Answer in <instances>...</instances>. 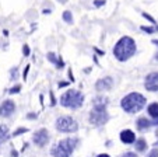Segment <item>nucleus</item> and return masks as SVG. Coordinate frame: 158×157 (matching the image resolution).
<instances>
[{"label": "nucleus", "mask_w": 158, "mask_h": 157, "mask_svg": "<svg viewBox=\"0 0 158 157\" xmlns=\"http://www.w3.org/2000/svg\"><path fill=\"white\" fill-rule=\"evenodd\" d=\"M119 137H120V142L125 143V145H131V143L136 142V135H134V132L130 130V129L122 130L120 135H119Z\"/></svg>", "instance_id": "9b49d317"}, {"label": "nucleus", "mask_w": 158, "mask_h": 157, "mask_svg": "<svg viewBox=\"0 0 158 157\" xmlns=\"http://www.w3.org/2000/svg\"><path fill=\"white\" fill-rule=\"evenodd\" d=\"M147 157H158V149H152Z\"/></svg>", "instance_id": "4be33fe9"}, {"label": "nucleus", "mask_w": 158, "mask_h": 157, "mask_svg": "<svg viewBox=\"0 0 158 157\" xmlns=\"http://www.w3.org/2000/svg\"><path fill=\"white\" fill-rule=\"evenodd\" d=\"M108 105V98L102 97V95H98L93 100V108H106Z\"/></svg>", "instance_id": "4468645a"}, {"label": "nucleus", "mask_w": 158, "mask_h": 157, "mask_svg": "<svg viewBox=\"0 0 158 157\" xmlns=\"http://www.w3.org/2000/svg\"><path fill=\"white\" fill-rule=\"evenodd\" d=\"M146 102H147V100L143 94H140V93H130V94L125 95L122 98L120 107L127 114H136L143 110Z\"/></svg>", "instance_id": "f03ea898"}, {"label": "nucleus", "mask_w": 158, "mask_h": 157, "mask_svg": "<svg viewBox=\"0 0 158 157\" xmlns=\"http://www.w3.org/2000/svg\"><path fill=\"white\" fill-rule=\"evenodd\" d=\"M60 104L64 108H72V110H77V108L83 107L84 104V95L78 90H67L63 93L60 97Z\"/></svg>", "instance_id": "20e7f679"}, {"label": "nucleus", "mask_w": 158, "mask_h": 157, "mask_svg": "<svg viewBox=\"0 0 158 157\" xmlns=\"http://www.w3.org/2000/svg\"><path fill=\"white\" fill-rule=\"evenodd\" d=\"M109 121V114L106 112V108H93L89 112V122L94 126H102Z\"/></svg>", "instance_id": "423d86ee"}, {"label": "nucleus", "mask_w": 158, "mask_h": 157, "mask_svg": "<svg viewBox=\"0 0 158 157\" xmlns=\"http://www.w3.org/2000/svg\"><path fill=\"white\" fill-rule=\"evenodd\" d=\"M15 111V104L14 101L11 100H6L0 104V116H3V118H9L14 114Z\"/></svg>", "instance_id": "6e6552de"}, {"label": "nucleus", "mask_w": 158, "mask_h": 157, "mask_svg": "<svg viewBox=\"0 0 158 157\" xmlns=\"http://www.w3.org/2000/svg\"><path fill=\"white\" fill-rule=\"evenodd\" d=\"M97 157H110V156H109V154H105L104 153V154H99V156H97Z\"/></svg>", "instance_id": "473e14b6"}, {"label": "nucleus", "mask_w": 158, "mask_h": 157, "mask_svg": "<svg viewBox=\"0 0 158 157\" xmlns=\"http://www.w3.org/2000/svg\"><path fill=\"white\" fill-rule=\"evenodd\" d=\"M147 112L151 116L154 121H152V125H158V102H152L147 107Z\"/></svg>", "instance_id": "f8f14e48"}, {"label": "nucleus", "mask_w": 158, "mask_h": 157, "mask_svg": "<svg viewBox=\"0 0 158 157\" xmlns=\"http://www.w3.org/2000/svg\"><path fill=\"white\" fill-rule=\"evenodd\" d=\"M114 86V79L110 76H106V77H102L99 79L98 81L95 83V90L97 91H108V90L112 89Z\"/></svg>", "instance_id": "9d476101"}, {"label": "nucleus", "mask_w": 158, "mask_h": 157, "mask_svg": "<svg viewBox=\"0 0 158 157\" xmlns=\"http://www.w3.org/2000/svg\"><path fill=\"white\" fill-rule=\"evenodd\" d=\"M94 4H95L97 7H101V6H104V4H105V0H95V2H94Z\"/></svg>", "instance_id": "393cba45"}, {"label": "nucleus", "mask_w": 158, "mask_h": 157, "mask_svg": "<svg viewBox=\"0 0 158 157\" xmlns=\"http://www.w3.org/2000/svg\"><path fill=\"white\" fill-rule=\"evenodd\" d=\"M11 156H14V157H17V151H15V150H13V151H11Z\"/></svg>", "instance_id": "f704fd0d"}, {"label": "nucleus", "mask_w": 158, "mask_h": 157, "mask_svg": "<svg viewBox=\"0 0 158 157\" xmlns=\"http://www.w3.org/2000/svg\"><path fill=\"white\" fill-rule=\"evenodd\" d=\"M136 126H137L139 130H141V132H143V130H147V129H150V128L152 126V122L150 121V119L141 116V118L137 119V122H136Z\"/></svg>", "instance_id": "ddd939ff"}, {"label": "nucleus", "mask_w": 158, "mask_h": 157, "mask_svg": "<svg viewBox=\"0 0 158 157\" xmlns=\"http://www.w3.org/2000/svg\"><path fill=\"white\" fill-rule=\"evenodd\" d=\"M137 50L136 42L131 37H122L114 46V56L119 62H126L129 60Z\"/></svg>", "instance_id": "f257e3e1"}, {"label": "nucleus", "mask_w": 158, "mask_h": 157, "mask_svg": "<svg viewBox=\"0 0 158 157\" xmlns=\"http://www.w3.org/2000/svg\"><path fill=\"white\" fill-rule=\"evenodd\" d=\"M9 136V128L6 125H0V140H6Z\"/></svg>", "instance_id": "f3484780"}, {"label": "nucleus", "mask_w": 158, "mask_h": 157, "mask_svg": "<svg viewBox=\"0 0 158 157\" xmlns=\"http://www.w3.org/2000/svg\"><path fill=\"white\" fill-rule=\"evenodd\" d=\"M56 129L64 133H73V132H77L78 124L72 116H60L56 121Z\"/></svg>", "instance_id": "39448f33"}, {"label": "nucleus", "mask_w": 158, "mask_h": 157, "mask_svg": "<svg viewBox=\"0 0 158 157\" xmlns=\"http://www.w3.org/2000/svg\"><path fill=\"white\" fill-rule=\"evenodd\" d=\"M64 86H69V83H64V81H63V83L59 84V87H64Z\"/></svg>", "instance_id": "2f4dec72"}, {"label": "nucleus", "mask_w": 158, "mask_h": 157, "mask_svg": "<svg viewBox=\"0 0 158 157\" xmlns=\"http://www.w3.org/2000/svg\"><path fill=\"white\" fill-rule=\"evenodd\" d=\"M63 20H64L67 24H73V15H72V13H70L69 10L63 13Z\"/></svg>", "instance_id": "a211bd4d"}, {"label": "nucleus", "mask_w": 158, "mask_h": 157, "mask_svg": "<svg viewBox=\"0 0 158 157\" xmlns=\"http://www.w3.org/2000/svg\"><path fill=\"white\" fill-rule=\"evenodd\" d=\"M11 79H17V68H14V69H11Z\"/></svg>", "instance_id": "bb28decb"}, {"label": "nucleus", "mask_w": 158, "mask_h": 157, "mask_svg": "<svg viewBox=\"0 0 158 157\" xmlns=\"http://www.w3.org/2000/svg\"><path fill=\"white\" fill-rule=\"evenodd\" d=\"M69 76H70V80H72V81H74V77H73V73H72V70H69Z\"/></svg>", "instance_id": "7c9ffc66"}, {"label": "nucleus", "mask_w": 158, "mask_h": 157, "mask_svg": "<svg viewBox=\"0 0 158 157\" xmlns=\"http://www.w3.org/2000/svg\"><path fill=\"white\" fill-rule=\"evenodd\" d=\"M23 54H24V56H28V55H30V48H28V45H24V46H23Z\"/></svg>", "instance_id": "5701e85b"}, {"label": "nucleus", "mask_w": 158, "mask_h": 157, "mask_svg": "<svg viewBox=\"0 0 158 157\" xmlns=\"http://www.w3.org/2000/svg\"><path fill=\"white\" fill-rule=\"evenodd\" d=\"M122 157H137V154L133 153V151H127V153H125Z\"/></svg>", "instance_id": "a878e982"}, {"label": "nucleus", "mask_w": 158, "mask_h": 157, "mask_svg": "<svg viewBox=\"0 0 158 157\" xmlns=\"http://www.w3.org/2000/svg\"><path fill=\"white\" fill-rule=\"evenodd\" d=\"M144 87L148 91H158V72H152V73L147 74L146 80H144Z\"/></svg>", "instance_id": "0eeeda50"}, {"label": "nucleus", "mask_w": 158, "mask_h": 157, "mask_svg": "<svg viewBox=\"0 0 158 157\" xmlns=\"http://www.w3.org/2000/svg\"><path fill=\"white\" fill-rule=\"evenodd\" d=\"M34 143H35L36 146H39V147H44L46 143L49 142V133L46 129H39L35 132V135H34L32 137Z\"/></svg>", "instance_id": "1a4fd4ad"}, {"label": "nucleus", "mask_w": 158, "mask_h": 157, "mask_svg": "<svg viewBox=\"0 0 158 157\" xmlns=\"http://www.w3.org/2000/svg\"><path fill=\"white\" fill-rule=\"evenodd\" d=\"M20 90H21V86H20V84H17V86L11 87L9 93H10V94H17V93H20Z\"/></svg>", "instance_id": "aec40b11"}, {"label": "nucleus", "mask_w": 158, "mask_h": 157, "mask_svg": "<svg viewBox=\"0 0 158 157\" xmlns=\"http://www.w3.org/2000/svg\"><path fill=\"white\" fill-rule=\"evenodd\" d=\"M25 132H28L27 128H18V129L15 130V132H13V136H20V135L25 133Z\"/></svg>", "instance_id": "6ab92c4d"}, {"label": "nucleus", "mask_w": 158, "mask_h": 157, "mask_svg": "<svg viewBox=\"0 0 158 157\" xmlns=\"http://www.w3.org/2000/svg\"><path fill=\"white\" fill-rule=\"evenodd\" d=\"M28 70H30V65H28V66H25V70H24V73H23V77H24V80H25V79H27Z\"/></svg>", "instance_id": "cd10ccee"}, {"label": "nucleus", "mask_w": 158, "mask_h": 157, "mask_svg": "<svg viewBox=\"0 0 158 157\" xmlns=\"http://www.w3.org/2000/svg\"><path fill=\"white\" fill-rule=\"evenodd\" d=\"M141 31H144V33L147 34H152L155 31V28H151V27H141Z\"/></svg>", "instance_id": "412c9836"}, {"label": "nucleus", "mask_w": 158, "mask_h": 157, "mask_svg": "<svg viewBox=\"0 0 158 157\" xmlns=\"http://www.w3.org/2000/svg\"><path fill=\"white\" fill-rule=\"evenodd\" d=\"M48 59H49V62H52V63H53V65L56 66L57 69H62L63 66H64V63H63L62 58L56 56V55H55L53 52H49V54H48Z\"/></svg>", "instance_id": "2eb2a0df"}, {"label": "nucleus", "mask_w": 158, "mask_h": 157, "mask_svg": "<svg viewBox=\"0 0 158 157\" xmlns=\"http://www.w3.org/2000/svg\"><path fill=\"white\" fill-rule=\"evenodd\" d=\"M143 17H144V18H147V20H148V21H150V23L155 24V20H154V18H152V17H151V15H148V14H147V13H143Z\"/></svg>", "instance_id": "b1692460"}, {"label": "nucleus", "mask_w": 158, "mask_h": 157, "mask_svg": "<svg viewBox=\"0 0 158 157\" xmlns=\"http://www.w3.org/2000/svg\"><path fill=\"white\" fill-rule=\"evenodd\" d=\"M36 114H34V112H31V114H28L27 115V119H36Z\"/></svg>", "instance_id": "c85d7f7f"}, {"label": "nucleus", "mask_w": 158, "mask_h": 157, "mask_svg": "<svg viewBox=\"0 0 158 157\" xmlns=\"http://www.w3.org/2000/svg\"><path fill=\"white\" fill-rule=\"evenodd\" d=\"M78 145L77 137H67L59 142V145L53 146L51 149V154L53 157H70L76 147Z\"/></svg>", "instance_id": "7ed1b4c3"}, {"label": "nucleus", "mask_w": 158, "mask_h": 157, "mask_svg": "<svg viewBox=\"0 0 158 157\" xmlns=\"http://www.w3.org/2000/svg\"><path fill=\"white\" fill-rule=\"evenodd\" d=\"M59 3H62V4H64V3H67V0H57Z\"/></svg>", "instance_id": "72a5a7b5"}, {"label": "nucleus", "mask_w": 158, "mask_h": 157, "mask_svg": "<svg viewBox=\"0 0 158 157\" xmlns=\"http://www.w3.org/2000/svg\"><path fill=\"white\" fill-rule=\"evenodd\" d=\"M51 100H52V105H55V104H56V100H55V95H53V93L51 91Z\"/></svg>", "instance_id": "c756f323"}, {"label": "nucleus", "mask_w": 158, "mask_h": 157, "mask_svg": "<svg viewBox=\"0 0 158 157\" xmlns=\"http://www.w3.org/2000/svg\"><path fill=\"white\" fill-rule=\"evenodd\" d=\"M134 147L137 151H144L147 149V142L144 139H137L134 142Z\"/></svg>", "instance_id": "dca6fc26"}]
</instances>
